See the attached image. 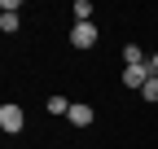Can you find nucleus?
<instances>
[{
    "instance_id": "nucleus-1",
    "label": "nucleus",
    "mask_w": 158,
    "mask_h": 149,
    "mask_svg": "<svg viewBox=\"0 0 158 149\" xmlns=\"http://www.w3.org/2000/svg\"><path fill=\"white\" fill-rule=\"evenodd\" d=\"M97 40H101L97 22H75L70 26V48H97Z\"/></svg>"
},
{
    "instance_id": "nucleus-2",
    "label": "nucleus",
    "mask_w": 158,
    "mask_h": 149,
    "mask_svg": "<svg viewBox=\"0 0 158 149\" xmlns=\"http://www.w3.org/2000/svg\"><path fill=\"white\" fill-rule=\"evenodd\" d=\"M22 127H27V114H22V105H13V101H5V105H0V132H22Z\"/></svg>"
},
{
    "instance_id": "nucleus-3",
    "label": "nucleus",
    "mask_w": 158,
    "mask_h": 149,
    "mask_svg": "<svg viewBox=\"0 0 158 149\" xmlns=\"http://www.w3.org/2000/svg\"><path fill=\"white\" fill-rule=\"evenodd\" d=\"M149 83V66H123V88H136L141 92Z\"/></svg>"
},
{
    "instance_id": "nucleus-4",
    "label": "nucleus",
    "mask_w": 158,
    "mask_h": 149,
    "mask_svg": "<svg viewBox=\"0 0 158 149\" xmlns=\"http://www.w3.org/2000/svg\"><path fill=\"white\" fill-rule=\"evenodd\" d=\"M97 114H92V105H84V101H75L70 105V114H66V123H75V127H88Z\"/></svg>"
},
{
    "instance_id": "nucleus-5",
    "label": "nucleus",
    "mask_w": 158,
    "mask_h": 149,
    "mask_svg": "<svg viewBox=\"0 0 158 149\" xmlns=\"http://www.w3.org/2000/svg\"><path fill=\"white\" fill-rule=\"evenodd\" d=\"M123 62H127V66H149V57H145L141 44H123Z\"/></svg>"
},
{
    "instance_id": "nucleus-6",
    "label": "nucleus",
    "mask_w": 158,
    "mask_h": 149,
    "mask_svg": "<svg viewBox=\"0 0 158 149\" xmlns=\"http://www.w3.org/2000/svg\"><path fill=\"white\" fill-rule=\"evenodd\" d=\"M48 114L66 119V114H70V101H66V97H48Z\"/></svg>"
},
{
    "instance_id": "nucleus-7",
    "label": "nucleus",
    "mask_w": 158,
    "mask_h": 149,
    "mask_svg": "<svg viewBox=\"0 0 158 149\" xmlns=\"http://www.w3.org/2000/svg\"><path fill=\"white\" fill-rule=\"evenodd\" d=\"M75 22H92V0H75Z\"/></svg>"
},
{
    "instance_id": "nucleus-8",
    "label": "nucleus",
    "mask_w": 158,
    "mask_h": 149,
    "mask_svg": "<svg viewBox=\"0 0 158 149\" xmlns=\"http://www.w3.org/2000/svg\"><path fill=\"white\" fill-rule=\"evenodd\" d=\"M141 97H145V101H158V79H154V74H149V83L141 88Z\"/></svg>"
},
{
    "instance_id": "nucleus-9",
    "label": "nucleus",
    "mask_w": 158,
    "mask_h": 149,
    "mask_svg": "<svg viewBox=\"0 0 158 149\" xmlns=\"http://www.w3.org/2000/svg\"><path fill=\"white\" fill-rule=\"evenodd\" d=\"M149 74L158 79V53H149Z\"/></svg>"
}]
</instances>
